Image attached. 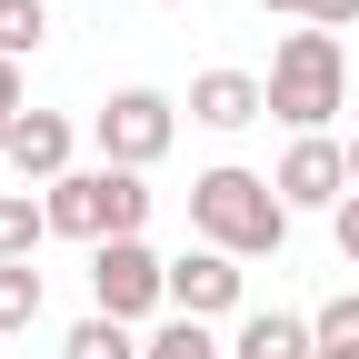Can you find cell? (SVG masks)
<instances>
[{
	"label": "cell",
	"mask_w": 359,
	"mask_h": 359,
	"mask_svg": "<svg viewBox=\"0 0 359 359\" xmlns=\"http://www.w3.org/2000/svg\"><path fill=\"white\" fill-rule=\"evenodd\" d=\"M259 11H299V0H259Z\"/></svg>",
	"instance_id": "obj_22"
},
{
	"label": "cell",
	"mask_w": 359,
	"mask_h": 359,
	"mask_svg": "<svg viewBox=\"0 0 359 359\" xmlns=\"http://www.w3.org/2000/svg\"><path fill=\"white\" fill-rule=\"evenodd\" d=\"M170 309H180V320H219V309H240V259H230V250L170 259Z\"/></svg>",
	"instance_id": "obj_7"
},
{
	"label": "cell",
	"mask_w": 359,
	"mask_h": 359,
	"mask_svg": "<svg viewBox=\"0 0 359 359\" xmlns=\"http://www.w3.org/2000/svg\"><path fill=\"white\" fill-rule=\"evenodd\" d=\"M190 120H200V130H250V120H269V80H250V70H200V80H190Z\"/></svg>",
	"instance_id": "obj_8"
},
{
	"label": "cell",
	"mask_w": 359,
	"mask_h": 359,
	"mask_svg": "<svg viewBox=\"0 0 359 359\" xmlns=\"http://www.w3.org/2000/svg\"><path fill=\"white\" fill-rule=\"evenodd\" d=\"M190 230H200V250L269 259L290 240V200H280V180H259V170H200L190 180Z\"/></svg>",
	"instance_id": "obj_1"
},
{
	"label": "cell",
	"mask_w": 359,
	"mask_h": 359,
	"mask_svg": "<svg viewBox=\"0 0 359 359\" xmlns=\"http://www.w3.org/2000/svg\"><path fill=\"white\" fill-rule=\"evenodd\" d=\"M349 190H359V130H349Z\"/></svg>",
	"instance_id": "obj_20"
},
{
	"label": "cell",
	"mask_w": 359,
	"mask_h": 359,
	"mask_svg": "<svg viewBox=\"0 0 359 359\" xmlns=\"http://www.w3.org/2000/svg\"><path fill=\"white\" fill-rule=\"evenodd\" d=\"M170 11H180V0H170Z\"/></svg>",
	"instance_id": "obj_23"
},
{
	"label": "cell",
	"mask_w": 359,
	"mask_h": 359,
	"mask_svg": "<svg viewBox=\"0 0 359 359\" xmlns=\"http://www.w3.org/2000/svg\"><path fill=\"white\" fill-rule=\"evenodd\" d=\"M140 359H230V349L210 339V320H170V330H150V349H140Z\"/></svg>",
	"instance_id": "obj_15"
},
{
	"label": "cell",
	"mask_w": 359,
	"mask_h": 359,
	"mask_svg": "<svg viewBox=\"0 0 359 359\" xmlns=\"http://www.w3.org/2000/svg\"><path fill=\"white\" fill-rule=\"evenodd\" d=\"M40 240H50V210H40L30 190H0V269H11V259H30Z\"/></svg>",
	"instance_id": "obj_11"
},
{
	"label": "cell",
	"mask_w": 359,
	"mask_h": 359,
	"mask_svg": "<svg viewBox=\"0 0 359 359\" xmlns=\"http://www.w3.org/2000/svg\"><path fill=\"white\" fill-rule=\"evenodd\" d=\"M90 130H100V160H110V170H150V160L170 150L180 110L160 100V90H110V100H100V120H90Z\"/></svg>",
	"instance_id": "obj_5"
},
{
	"label": "cell",
	"mask_w": 359,
	"mask_h": 359,
	"mask_svg": "<svg viewBox=\"0 0 359 359\" xmlns=\"http://www.w3.org/2000/svg\"><path fill=\"white\" fill-rule=\"evenodd\" d=\"M280 200H290V210H339V200H349V150H339V140H290Z\"/></svg>",
	"instance_id": "obj_6"
},
{
	"label": "cell",
	"mask_w": 359,
	"mask_h": 359,
	"mask_svg": "<svg viewBox=\"0 0 359 359\" xmlns=\"http://www.w3.org/2000/svg\"><path fill=\"white\" fill-rule=\"evenodd\" d=\"M0 160H11V120H0Z\"/></svg>",
	"instance_id": "obj_21"
},
{
	"label": "cell",
	"mask_w": 359,
	"mask_h": 359,
	"mask_svg": "<svg viewBox=\"0 0 359 359\" xmlns=\"http://www.w3.org/2000/svg\"><path fill=\"white\" fill-rule=\"evenodd\" d=\"M50 230L60 240H90V250H110V240H140V219H150V190H140V170H70V180H50Z\"/></svg>",
	"instance_id": "obj_3"
},
{
	"label": "cell",
	"mask_w": 359,
	"mask_h": 359,
	"mask_svg": "<svg viewBox=\"0 0 359 359\" xmlns=\"http://www.w3.org/2000/svg\"><path fill=\"white\" fill-rule=\"evenodd\" d=\"M11 170L40 180V190L70 180V120H60V110H20V120H11Z\"/></svg>",
	"instance_id": "obj_9"
},
{
	"label": "cell",
	"mask_w": 359,
	"mask_h": 359,
	"mask_svg": "<svg viewBox=\"0 0 359 359\" xmlns=\"http://www.w3.org/2000/svg\"><path fill=\"white\" fill-rule=\"evenodd\" d=\"M140 349H150V339H130L120 320H100V309H90V320L60 339V359H140Z\"/></svg>",
	"instance_id": "obj_12"
},
{
	"label": "cell",
	"mask_w": 359,
	"mask_h": 359,
	"mask_svg": "<svg viewBox=\"0 0 359 359\" xmlns=\"http://www.w3.org/2000/svg\"><path fill=\"white\" fill-rule=\"evenodd\" d=\"M339 259H349V269H359V190H349V200H339Z\"/></svg>",
	"instance_id": "obj_18"
},
{
	"label": "cell",
	"mask_w": 359,
	"mask_h": 359,
	"mask_svg": "<svg viewBox=\"0 0 359 359\" xmlns=\"http://www.w3.org/2000/svg\"><path fill=\"white\" fill-rule=\"evenodd\" d=\"M0 120H20V60H0Z\"/></svg>",
	"instance_id": "obj_19"
},
{
	"label": "cell",
	"mask_w": 359,
	"mask_h": 359,
	"mask_svg": "<svg viewBox=\"0 0 359 359\" xmlns=\"http://www.w3.org/2000/svg\"><path fill=\"white\" fill-rule=\"evenodd\" d=\"M230 359H320V330L290 320V309H250L240 339H230Z\"/></svg>",
	"instance_id": "obj_10"
},
{
	"label": "cell",
	"mask_w": 359,
	"mask_h": 359,
	"mask_svg": "<svg viewBox=\"0 0 359 359\" xmlns=\"http://www.w3.org/2000/svg\"><path fill=\"white\" fill-rule=\"evenodd\" d=\"M90 299H100V320H150V309L170 299V259H150L140 240H110V250H90Z\"/></svg>",
	"instance_id": "obj_4"
},
{
	"label": "cell",
	"mask_w": 359,
	"mask_h": 359,
	"mask_svg": "<svg viewBox=\"0 0 359 359\" xmlns=\"http://www.w3.org/2000/svg\"><path fill=\"white\" fill-rule=\"evenodd\" d=\"M330 110H349L339 30H290L280 60H269V120H290L299 140H330Z\"/></svg>",
	"instance_id": "obj_2"
},
{
	"label": "cell",
	"mask_w": 359,
	"mask_h": 359,
	"mask_svg": "<svg viewBox=\"0 0 359 359\" xmlns=\"http://www.w3.org/2000/svg\"><path fill=\"white\" fill-rule=\"evenodd\" d=\"M309 330H320V359H359V299L339 290V299H330V309H320Z\"/></svg>",
	"instance_id": "obj_16"
},
{
	"label": "cell",
	"mask_w": 359,
	"mask_h": 359,
	"mask_svg": "<svg viewBox=\"0 0 359 359\" xmlns=\"http://www.w3.org/2000/svg\"><path fill=\"white\" fill-rule=\"evenodd\" d=\"M50 40V0H0V60H30Z\"/></svg>",
	"instance_id": "obj_13"
},
{
	"label": "cell",
	"mask_w": 359,
	"mask_h": 359,
	"mask_svg": "<svg viewBox=\"0 0 359 359\" xmlns=\"http://www.w3.org/2000/svg\"><path fill=\"white\" fill-rule=\"evenodd\" d=\"M299 20H309V30H349V20H359V0H299Z\"/></svg>",
	"instance_id": "obj_17"
},
{
	"label": "cell",
	"mask_w": 359,
	"mask_h": 359,
	"mask_svg": "<svg viewBox=\"0 0 359 359\" xmlns=\"http://www.w3.org/2000/svg\"><path fill=\"white\" fill-rule=\"evenodd\" d=\"M30 320H40V269L11 259V269H0V339H20Z\"/></svg>",
	"instance_id": "obj_14"
}]
</instances>
